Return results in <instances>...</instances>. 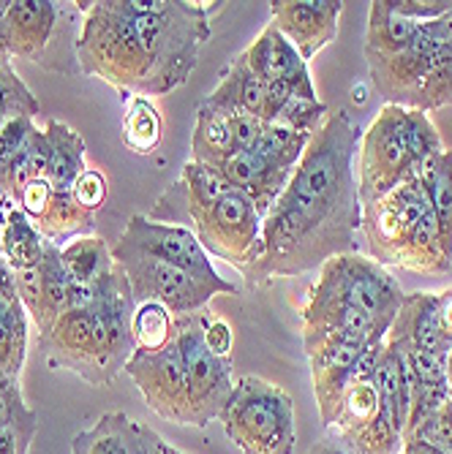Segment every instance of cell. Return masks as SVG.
Here are the masks:
<instances>
[{"label":"cell","instance_id":"obj_1","mask_svg":"<svg viewBox=\"0 0 452 454\" xmlns=\"http://www.w3.org/2000/svg\"><path fill=\"white\" fill-rule=\"evenodd\" d=\"M360 137L346 109L327 117L311 137L289 183L262 218L259 254L245 267V283L265 286L275 278H295L354 254L362 226Z\"/></svg>","mask_w":452,"mask_h":454},{"label":"cell","instance_id":"obj_2","mask_svg":"<svg viewBox=\"0 0 452 454\" xmlns=\"http://www.w3.org/2000/svg\"><path fill=\"white\" fill-rule=\"evenodd\" d=\"M210 38V9L178 4L153 14H129L123 4H99L79 41L82 55H99V71L117 68L137 90L167 96L191 76L199 47ZM115 76V82H117Z\"/></svg>","mask_w":452,"mask_h":454},{"label":"cell","instance_id":"obj_3","mask_svg":"<svg viewBox=\"0 0 452 454\" xmlns=\"http://www.w3.org/2000/svg\"><path fill=\"white\" fill-rule=\"evenodd\" d=\"M368 254L382 267H403L423 275H441L452 267L441 231L431 210L425 185L412 175L382 199L362 207Z\"/></svg>","mask_w":452,"mask_h":454},{"label":"cell","instance_id":"obj_4","mask_svg":"<svg viewBox=\"0 0 452 454\" xmlns=\"http://www.w3.org/2000/svg\"><path fill=\"white\" fill-rule=\"evenodd\" d=\"M374 88L387 104L433 112L452 104V55L417 30L408 47L387 55H365Z\"/></svg>","mask_w":452,"mask_h":454},{"label":"cell","instance_id":"obj_5","mask_svg":"<svg viewBox=\"0 0 452 454\" xmlns=\"http://www.w3.org/2000/svg\"><path fill=\"white\" fill-rule=\"evenodd\" d=\"M226 438L242 454H292L295 451V405L281 387L257 376L234 381L232 397L221 411Z\"/></svg>","mask_w":452,"mask_h":454},{"label":"cell","instance_id":"obj_6","mask_svg":"<svg viewBox=\"0 0 452 454\" xmlns=\"http://www.w3.org/2000/svg\"><path fill=\"white\" fill-rule=\"evenodd\" d=\"M408 109L385 104L368 131L360 137L357 147V185H360V201L362 207L393 188H398L403 180L415 175L420 167L412 145H408Z\"/></svg>","mask_w":452,"mask_h":454},{"label":"cell","instance_id":"obj_7","mask_svg":"<svg viewBox=\"0 0 452 454\" xmlns=\"http://www.w3.org/2000/svg\"><path fill=\"white\" fill-rule=\"evenodd\" d=\"M210 310L180 316L175 324V346L183 356L188 376V397L194 411V427H204L221 417L226 400L234 389L232 359L216 356L204 346V324Z\"/></svg>","mask_w":452,"mask_h":454},{"label":"cell","instance_id":"obj_8","mask_svg":"<svg viewBox=\"0 0 452 454\" xmlns=\"http://www.w3.org/2000/svg\"><path fill=\"white\" fill-rule=\"evenodd\" d=\"M117 262L126 267V278L131 283L134 297L145 302H158L170 313L191 316L208 308V302L216 294H224L218 286L202 280L170 262H161L155 256H147L142 251H134L129 245H117L115 251Z\"/></svg>","mask_w":452,"mask_h":454},{"label":"cell","instance_id":"obj_9","mask_svg":"<svg viewBox=\"0 0 452 454\" xmlns=\"http://www.w3.org/2000/svg\"><path fill=\"white\" fill-rule=\"evenodd\" d=\"M311 288L319 294L354 305L379 321H395L406 297L398 280L382 264L368 256H360L357 251L327 262L319 272V280Z\"/></svg>","mask_w":452,"mask_h":454},{"label":"cell","instance_id":"obj_10","mask_svg":"<svg viewBox=\"0 0 452 454\" xmlns=\"http://www.w3.org/2000/svg\"><path fill=\"white\" fill-rule=\"evenodd\" d=\"M191 234L208 254L245 270L259 254L262 215L249 196L229 188L208 213L196 218Z\"/></svg>","mask_w":452,"mask_h":454},{"label":"cell","instance_id":"obj_11","mask_svg":"<svg viewBox=\"0 0 452 454\" xmlns=\"http://www.w3.org/2000/svg\"><path fill=\"white\" fill-rule=\"evenodd\" d=\"M126 370L131 373L137 389L145 395V403L158 417L175 425H194L188 376L175 340L153 354L137 351L134 359L126 362Z\"/></svg>","mask_w":452,"mask_h":454},{"label":"cell","instance_id":"obj_12","mask_svg":"<svg viewBox=\"0 0 452 454\" xmlns=\"http://www.w3.org/2000/svg\"><path fill=\"white\" fill-rule=\"evenodd\" d=\"M123 245L134 247V251H142L147 256H155L161 262H170L202 280H208L213 286H218L224 294H240V288L234 283H229L226 278H221L208 256V251L199 245V239L183 229V226H172V223H158V221H147L134 215L120 237Z\"/></svg>","mask_w":452,"mask_h":454},{"label":"cell","instance_id":"obj_13","mask_svg":"<svg viewBox=\"0 0 452 454\" xmlns=\"http://www.w3.org/2000/svg\"><path fill=\"white\" fill-rule=\"evenodd\" d=\"M344 4L338 0H275L270 4V25H275L300 58L308 63L338 38Z\"/></svg>","mask_w":452,"mask_h":454},{"label":"cell","instance_id":"obj_14","mask_svg":"<svg viewBox=\"0 0 452 454\" xmlns=\"http://www.w3.org/2000/svg\"><path fill=\"white\" fill-rule=\"evenodd\" d=\"M229 188L232 185L224 180V175L218 169L188 160L180 177L175 180V185L158 199L153 215L161 218V223L183 226L191 231L196 218L202 213H208Z\"/></svg>","mask_w":452,"mask_h":454},{"label":"cell","instance_id":"obj_15","mask_svg":"<svg viewBox=\"0 0 452 454\" xmlns=\"http://www.w3.org/2000/svg\"><path fill=\"white\" fill-rule=\"evenodd\" d=\"M218 172L234 191H240L242 196H249L254 201V207L259 210L262 218L267 215V210L273 207L275 199L281 196V191L292 177V172L273 167V163L262 160L251 150H237L234 155H229L218 167Z\"/></svg>","mask_w":452,"mask_h":454},{"label":"cell","instance_id":"obj_16","mask_svg":"<svg viewBox=\"0 0 452 454\" xmlns=\"http://www.w3.org/2000/svg\"><path fill=\"white\" fill-rule=\"evenodd\" d=\"M158 435L126 414H107L96 427L79 433L71 443V454H150Z\"/></svg>","mask_w":452,"mask_h":454},{"label":"cell","instance_id":"obj_17","mask_svg":"<svg viewBox=\"0 0 452 454\" xmlns=\"http://www.w3.org/2000/svg\"><path fill=\"white\" fill-rule=\"evenodd\" d=\"M242 58L251 66V71L265 82V85L311 76L308 63L300 58V52L292 47V41L286 38L275 25H267L257 35L254 44L242 52Z\"/></svg>","mask_w":452,"mask_h":454},{"label":"cell","instance_id":"obj_18","mask_svg":"<svg viewBox=\"0 0 452 454\" xmlns=\"http://www.w3.org/2000/svg\"><path fill=\"white\" fill-rule=\"evenodd\" d=\"M265 96H267V85L251 71V66L245 63V58L240 52L237 58H232L229 66H224L218 88L208 98H204V104L226 112L229 117L254 114V117L262 120Z\"/></svg>","mask_w":452,"mask_h":454},{"label":"cell","instance_id":"obj_19","mask_svg":"<svg viewBox=\"0 0 452 454\" xmlns=\"http://www.w3.org/2000/svg\"><path fill=\"white\" fill-rule=\"evenodd\" d=\"M234 153H237V145H234V131H232V117L202 101L196 109L191 160L218 169L221 163Z\"/></svg>","mask_w":452,"mask_h":454},{"label":"cell","instance_id":"obj_20","mask_svg":"<svg viewBox=\"0 0 452 454\" xmlns=\"http://www.w3.org/2000/svg\"><path fill=\"white\" fill-rule=\"evenodd\" d=\"M415 175L428 191L431 210H433L439 231H441L444 251L452 256V150H444V153L423 160L415 169Z\"/></svg>","mask_w":452,"mask_h":454},{"label":"cell","instance_id":"obj_21","mask_svg":"<svg viewBox=\"0 0 452 454\" xmlns=\"http://www.w3.org/2000/svg\"><path fill=\"white\" fill-rule=\"evenodd\" d=\"M47 183L55 191H74L82 177V142L79 134L63 122H52L47 131Z\"/></svg>","mask_w":452,"mask_h":454},{"label":"cell","instance_id":"obj_22","mask_svg":"<svg viewBox=\"0 0 452 454\" xmlns=\"http://www.w3.org/2000/svg\"><path fill=\"white\" fill-rule=\"evenodd\" d=\"M308 142H311L308 134L278 126V122H265V129H262L257 145L251 147V153H257L262 160L273 163V167H278L283 172H295Z\"/></svg>","mask_w":452,"mask_h":454},{"label":"cell","instance_id":"obj_23","mask_svg":"<svg viewBox=\"0 0 452 454\" xmlns=\"http://www.w3.org/2000/svg\"><path fill=\"white\" fill-rule=\"evenodd\" d=\"M60 267L68 280L82 286H99L109 278V256L101 239H76L60 251Z\"/></svg>","mask_w":452,"mask_h":454},{"label":"cell","instance_id":"obj_24","mask_svg":"<svg viewBox=\"0 0 452 454\" xmlns=\"http://www.w3.org/2000/svg\"><path fill=\"white\" fill-rule=\"evenodd\" d=\"M131 340H134L137 351H145V354L167 348L175 340L172 313L158 302L139 305L134 313V324H131Z\"/></svg>","mask_w":452,"mask_h":454},{"label":"cell","instance_id":"obj_25","mask_svg":"<svg viewBox=\"0 0 452 454\" xmlns=\"http://www.w3.org/2000/svg\"><path fill=\"white\" fill-rule=\"evenodd\" d=\"M123 142L134 153H153L161 142V117L155 106L145 98L131 101L123 120Z\"/></svg>","mask_w":452,"mask_h":454},{"label":"cell","instance_id":"obj_26","mask_svg":"<svg viewBox=\"0 0 452 454\" xmlns=\"http://www.w3.org/2000/svg\"><path fill=\"white\" fill-rule=\"evenodd\" d=\"M4 251L9 259V267L20 270H30L41 262V242L38 234L33 231V226L28 223V218L22 213H12L9 215V226L4 231Z\"/></svg>","mask_w":452,"mask_h":454},{"label":"cell","instance_id":"obj_27","mask_svg":"<svg viewBox=\"0 0 452 454\" xmlns=\"http://www.w3.org/2000/svg\"><path fill=\"white\" fill-rule=\"evenodd\" d=\"M25 359V318L12 305V310L0 318V379L14 384Z\"/></svg>","mask_w":452,"mask_h":454},{"label":"cell","instance_id":"obj_28","mask_svg":"<svg viewBox=\"0 0 452 454\" xmlns=\"http://www.w3.org/2000/svg\"><path fill=\"white\" fill-rule=\"evenodd\" d=\"M390 340V338H387ZM395 343V340H393ZM406 354V362H408V370H412V379L417 384H431V387H439V384H447V364H444V356L433 354V351H423V348H408L403 343H398ZM449 387V384H447Z\"/></svg>","mask_w":452,"mask_h":454},{"label":"cell","instance_id":"obj_29","mask_svg":"<svg viewBox=\"0 0 452 454\" xmlns=\"http://www.w3.org/2000/svg\"><path fill=\"white\" fill-rule=\"evenodd\" d=\"M393 12L415 22H428L452 9V0H390Z\"/></svg>","mask_w":452,"mask_h":454},{"label":"cell","instance_id":"obj_30","mask_svg":"<svg viewBox=\"0 0 452 454\" xmlns=\"http://www.w3.org/2000/svg\"><path fill=\"white\" fill-rule=\"evenodd\" d=\"M74 199H76V204H82V207L99 210L104 204V199H107L104 177L99 172H82V177L74 185Z\"/></svg>","mask_w":452,"mask_h":454},{"label":"cell","instance_id":"obj_31","mask_svg":"<svg viewBox=\"0 0 452 454\" xmlns=\"http://www.w3.org/2000/svg\"><path fill=\"white\" fill-rule=\"evenodd\" d=\"M30 435H33V417L25 419L22 425L12 419L9 425L0 427V454H25Z\"/></svg>","mask_w":452,"mask_h":454},{"label":"cell","instance_id":"obj_32","mask_svg":"<svg viewBox=\"0 0 452 454\" xmlns=\"http://www.w3.org/2000/svg\"><path fill=\"white\" fill-rule=\"evenodd\" d=\"M232 343H234V335H232V326L216 316L208 318V324H204V346H208L216 356H224L229 359L232 354Z\"/></svg>","mask_w":452,"mask_h":454},{"label":"cell","instance_id":"obj_33","mask_svg":"<svg viewBox=\"0 0 452 454\" xmlns=\"http://www.w3.org/2000/svg\"><path fill=\"white\" fill-rule=\"evenodd\" d=\"M265 129V120L254 114H237L232 117V131H234V145L237 150H251Z\"/></svg>","mask_w":452,"mask_h":454},{"label":"cell","instance_id":"obj_34","mask_svg":"<svg viewBox=\"0 0 452 454\" xmlns=\"http://www.w3.org/2000/svg\"><path fill=\"white\" fill-rule=\"evenodd\" d=\"M0 297L14 300V275L4 262H0Z\"/></svg>","mask_w":452,"mask_h":454},{"label":"cell","instance_id":"obj_35","mask_svg":"<svg viewBox=\"0 0 452 454\" xmlns=\"http://www.w3.org/2000/svg\"><path fill=\"white\" fill-rule=\"evenodd\" d=\"M308 454H349L336 438H324V441H319Z\"/></svg>","mask_w":452,"mask_h":454},{"label":"cell","instance_id":"obj_36","mask_svg":"<svg viewBox=\"0 0 452 454\" xmlns=\"http://www.w3.org/2000/svg\"><path fill=\"white\" fill-rule=\"evenodd\" d=\"M400 454H436V449L425 446L423 441H403V451Z\"/></svg>","mask_w":452,"mask_h":454},{"label":"cell","instance_id":"obj_37","mask_svg":"<svg viewBox=\"0 0 452 454\" xmlns=\"http://www.w3.org/2000/svg\"><path fill=\"white\" fill-rule=\"evenodd\" d=\"M12 305H14V300H9V297H0V318H4V316L12 310Z\"/></svg>","mask_w":452,"mask_h":454},{"label":"cell","instance_id":"obj_38","mask_svg":"<svg viewBox=\"0 0 452 454\" xmlns=\"http://www.w3.org/2000/svg\"><path fill=\"white\" fill-rule=\"evenodd\" d=\"M444 364H447V384H449V389H452V348H449V354H447Z\"/></svg>","mask_w":452,"mask_h":454},{"label":"cell","instance_id":"obj_39","mask_svg":"<svg viewBox=\"0 0 452 454\" xmlns=\"http://www.w3.org/2000/svg\"><path fill=\"white\" fill-rule=\"evenodd\" d=\"M444 411H447V417L452 419V397H449V400L444 403Z\"/></svg>","mask_w":452,"mask_h":454},{"label":"cell","instance_id":"obj_40","mask_svg":"<svg viewBox=\"0 0 452 454\" xmlns=\"http://www.w3.org/2000/svg\"><path fill=\"white\" fill-rule=\"evenodd\" d=\"M0 223H4V218H0Z\"/></svg>","mask_w":452,"mask_h":454}]
</instances>
